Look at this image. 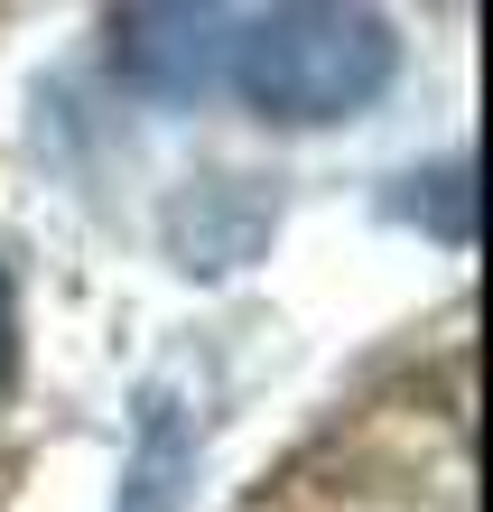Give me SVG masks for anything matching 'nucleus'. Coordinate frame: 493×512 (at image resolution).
<instances>
[{
    "instance_id": "f257e3e1",
    "label": "nucleus",
    "mask_w": 493,
    "mask_h": 512,
    "mask_svg": "<svg viewBox=\"0 0 493 512\" xmlns=\"http://www.w3.org/2000/svg\"><path fill=\"white\" fill-rule=\"evenodd\" d=\"M391 75H400V28L382 10H326V0L233 19V56H224V84L280 131L354 122L363 103L391 94Z\"/></svg>"
},
{
    "instance_id": "f03ea898",
    "label": "nucleus",
    "mask_w": 493,
    "mask_h": 512,
    "mask_svg": "<svg viewBox=\"0 0 493 512\" xmlns=\"http://www.w3.org/2000/svg\"><path fill=\"white\" fill-rule=\"evenodd\" d=\"M224 56H233V10H205V0L112 10V75L149 103H205L224 84Z\"/></svg>"
},
{
    "instance_id": "7ed1b4c3",
    "label": "nucleus",
    "mask_w": 493,
    "mask_h": 512,
    "mask_svg": "<svg viewBox=\"0 0 493 512\" xmlns=\"http://www.w3.org/2000/svg\"><path fill=\"white\" fill-rule=\"evenodd\" d=\"M270 224H280V187H270V177L214 168V177H187V187H177V205H168V252H177V270H196V280H224V270L261 261Z\"/></svg>"
},
{
    "instance_id": "20e7f679",
    "label": "nucleus",
    "mask_w": 493,
    "mask_h": 512,
    "mask_svg": "<svg viewBox=\"0 0 493 512\" xmlns=\"http://www.w3.org/2000/svg\"><path fill=\"white\" fill-rule=\"evenodd\" d=\"M187 485H196V410L168 382H149L140 419H131L121 485H112V512H187Z\"/></svg>"
},
{
    "instance_id": "39448f33",
    "label": "nucleus",
    "mask_w": 493,
    "mask_h": 512,
    "mask_svg": "<svg viewBox=\"0 0 493 512\" xmlns=\"http://www.w3.org/2000/svg\"><path fill=\"white\" fill-rule=\"evenodd\" d=\"M400 215H419L428 233H438V243H475V168H466V159H447V168L410 177Z\"/></svg>"
},
{
    "instance_id": "423d86ee",
    "label": "nucleus",
    "mask_w": 493,
    "mask_h": 512,
    "mask_svg": "<svg viewBox=\"0 0 493 512\" xmlns=\"http://www.w3.org/2000/svg\"><path fill=\"white\" fill-rule=\"evenodd\" d=\"M19 382V289H10V261H0V391Z\"/></svg>"
}]
</instances>
